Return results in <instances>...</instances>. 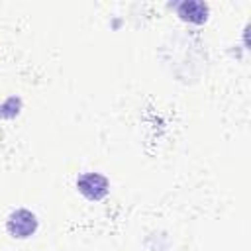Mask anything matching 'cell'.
I'll return each instance as SVG.
<instances>
[{"label":"cell","mask_w":251,"mask_h":251,"mask_svg":"<svg viewBox=\"0 0 251 251\" xmlns=\"http://www.w3.org/2000/svg\"><path fill=\"white\" fill-rule=\"evenodd\" d=\"M39 227L37 216L27 208H16L6 218V231L14 239H27Z\"/></svg>","instance_id":"1"},{"label":"cell","mask_w":251,"mask_h":251,"mask_svg":"<svg viewBox=\"0 0 251 251\" xmlns=\"http://www.w3.org/2000/svg\"><path fill=\"white\" fill-rule=\"evenodd\" d=\"M76 190L92 202H100L110 192V180L100 173H82L76 178Z\"/></svg>","instance_id":"2"},{"label":"cell","mask_w":251,"mask_h":251,"mask_svg":"<svg viewBox=\"0 0 251 251\" xmlns=\"http://www.w3.org/2000/svg\"><path fill=\"white\" fill-rule=\"evenodd\" d=\"M175 10H176V16L182 22L196 24V25L206 24V20L210 16L208 4L206 2H200V0H182V2L175 4Z\"/></svg>","instance_id":"3"},{"label":"cell","mask_w":251,"mask_h":251,"mask_svg":"<svg viewBox=\"0 0 251 251\" xmlns=\"http://www.w3.org/2000/svg\"><path fill=\"white\" fill-rule=\"evenodd\" d=\"M20 108H22V100L18 96H10L0 104V118H6V120L16 118L20 114Z\"/></svg>","instance_id":"4"}]
</instances>
